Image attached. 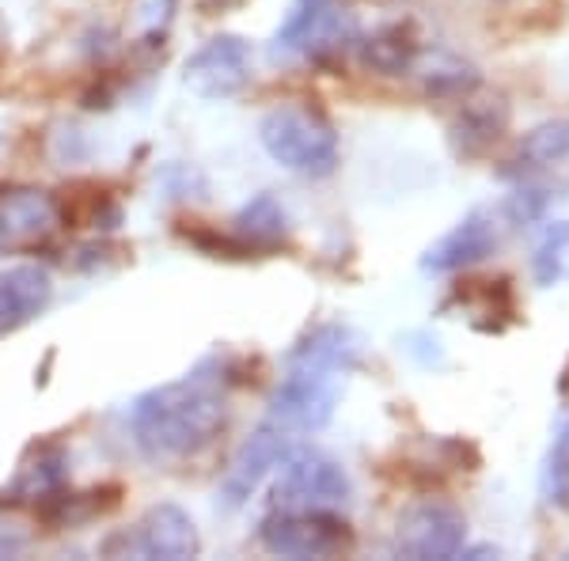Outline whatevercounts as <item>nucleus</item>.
<instances>
[{
	"label": "nucleus",
	"mask_w": 569,
	"mask_h": 561,
	"mask_svg": "<svg viewBox=\"0 0 569 561\" xmlns=\"http://www.w3.org/2000/svg\"><path fill=\"white\" fill-rule=\"evenodd\" d=\"M224 425L228 394L220 364L213 361H201L182 380L144 391L126 413V429H130L137 455L149 459V463L194 459L217 444Z\"/></svg>",
	"instance_id": "f257e3e1"
},
{
	"label": "nucleus",
	"mask_w": 569,
	"mask_h": 561,
	"mask_svg": "<svg viewBox=\"0 0 569 561\" xmlns=\"http://www.w3.org/2000/svg\"><path fill=\"white\" fill-rule=\"evenodd\" d=\"M361 364V342L350 327L323 323L289 353L278 391L270 399V418L289 432H319L330 425L342 383Z\"/></svg>",
	"instance_id": "f03ea898"
},
{
	"label": "nucleus",
	"mask_w": 569,
	"mask_h": 561,
	"mask_svg": "<svg viewBox=\"0 0 569 561\" xmlns=\"http://www.w3.org/2000/svg\"><path fill=\"white\" fill-rule=\"evenodd\" d=\"M259 141L273 163L305 179H327L338 168V133L319 110L278 107L259 122Z\"/></svg>",
	"instance_id": "7ed1b4c3"
},
{
	"label": "nucleus",
	"mask_w": 569,
	"mask_h": 561,
	"mask_svg": "<svg viewBox=\"0 0 569 561\" xmlns=\"http://www.w3.org/2000/svg\"><path fill=\"white\" fill-rule=\"evenodd\" d=\"M273 501L278 509H305V512H342L353 497V482L338 459L319 448H289L278 467Z\"/></svg>",
	"instance_id": "20e7f679"
},
{
	"label": "nucleus",
	"mask_w": 569,
	"mask_h": 561,
	"mask_svg": "<svg viewBox=\"0 0 569 561\" xmlns=\"http://www.w3.org/2000/svg\"><path fill=\"white\" fill-rule=\"evenodd\" d=\"M259 539L278 558H335L350 547V528L338 512L278 509L262 520Z\"/></svg>",
	"instance_id": "39448f33"
},
{
	"label": "nucleus",
	"mask_w": 569,
	"mask_h": 561,
	"mask_svg": "<svg viewBox=\"0 0 569 561\" xmlns=\"http://www.w3.org/2000/svg\"><path fill=\"white\" fill-rule=\"evenodd\" d=\"M350 34L353 23L338 8V0H292L289 16L273 34V58L323 61L342 50Z\"/></svg>",
	"instance_id": "423d86ee"
},
{
	"label": "nucleus",
	"mask_w": 569,
	"mask_h": 561,
	"mask_svg": "<svg viewBox=\"0 0 569 561\" xmlns=\"http://www.w3.org/2000/svg\"><path fill=\"white\" fill-rule=\"evenodd\" d=\"M254 53L251 42L240 34H217L206 46H198L182 66V84L194 91L198 99H232L240 96L251 80Z\"/></svg>",
	"instance_id": "0eeeda50"
},
{
	"label": "nucleus",
	"mask_w": 569,
	"mask_h": 561,
	"mask_svg": "<svg viewBox=\"0 0 569 561\" xmlns=\"http://www.w3.org/2000/svg\"><path fill=\"white\" fill-rule=\"evenodd\" d=\"M467 542V520L452 504L421 501L407 509L395 528V550L415 561H448L463 550Z\"/></svg>",
	"instance_id": "6e6552de"
},
{
	"label": "nucleus",
	"mask_w": 569,
	"mask_h": 561,
	"mask_svg": "<svg viewBox=\"0 0 569 561\" xmlns=\"http://www.w3.org/2000/svg\"><path fill=\"white\" fill-rule=\"evenodd\" d=\"M289 448L292 444L284 440V429L278 425V421L254 429L251 437L240 444V452L232 455L224 478H220L217 501L224 504V509H240V504H247V501H251V493L266 482V474L281 467V459H284Z\"/></svg>",
	"instance_id": "1a4fd4ad"
},
{
	"label": "nucleus",
	"mask_w": 569,
	"mask_h": 561,
	"mask_svg": "<svg viewBox=\"0 0 569 561\" xmlns=\"http://www.w3.org/2000/svg\"><path fill=\"white\" fill-rule=\"evenodd\" d=\"M201 550L198 523L187 509L179 504H152L144 512V520L133 528V535H126V558H163V561H182L194 558Z\"/></svg>",
	"instance_id": "9d476101"
},
{
	"label": "nucleus",
	"mask_w": 569,
	"mask_h": 561,
	"mask_svg": "<svg viewBox=\"0 0 569 561\" xmlns=\"http://www.w3.org/2000/svg\"><path fill=\"white\" fill-rule=\"evenodd\" d=\"M53 300V278L46 266L23 262L0 270V338L16 334L42 315Z\"/></svg>",
	"instance_id": "9b49d317"
},
{
	"label": "nucleus",
	"mask_w": 569,
	"mask_h": 561,
	"mask_svg": "<svg viewBox=\"0 0 569 561\" xmlns=\"http://www.w3.org/2000/svg\"><path fill=\"white\" fill-rule=\"evenodd\" d=\"M493 251H498V224H493V217L471 213L421 254V270L426 273H460L467 266L490 259Z\"/></svg>",
	"instance_id": "f8f14e48"
},
{
	"label": "nucleus",
	"mask_w": 569,
	"mask_h": 561,
	"mask_svg": "<svg viewBox=\"0 0 569 561\" xmlns=\"http://www.w3.org/2000/svg\"><path fill=\"white\" fill-rule=\"evenodd\" d=\"M58 201L39 187H0V251L42 239L58 224Z\"/></svg>",
	"instance_id": "ddd939ff"
},
{
	"label": "nucleus",
	"mask_w": 569,
	"mask_h": 561,
	"mask_svg": "<svg viewBox=\"0 0 569 561\" xmlns=\"http://www.w3.org/2000/svg\"><path fill=\"white\" fill-rule=\"evenodd\" d=\"M69 482V452L58 444L34 448L31 459H23L20 474L12 478V485L4 490V501L12 504H46L50 497H58Z\"/></svg>",
	"instance_id": "4468645a"
},
{
	"label": "nucleus",
	"mask_w": 569,
	"mask_h": 561,
	"mask_svg": "<svg viewBox=\"0 0 569 561\" xmlns=\"http://www.w3.org/2000/svg\"><path fill=\"white\" fill-rule=\"evenodd\" d=\"M562 160H569V118H550V122H539L536 130L525 133L509 163L512 171H539Z\"/></svg>",
	"instance_id": "2eb2a0df"
},
{
	"label": "nucleus",
	"mask_w": 569,
	"mask_h": 561,
	"mask_svg": "<svg viewBox=\"0 0 569 561\" xmlns=\"http://www.w3.org/2000/svg\"><path fill=\"white\" fill-rule=\"evenodd\" d=\"M236 236L243 239V243H254V247H270L278 243L284 236V228H289V217H284L281 201L273 194H259L251 198L247 206L236 213Z\"/></svg>",
	"instance_id": "dca6fc26"
},
{
	"label": "nucleus",
	"mask_w": 569,
	"mask_h": 561,
	"mask_svg": "<svg viewBox=\"0 0 569 561\" xmlns=\"http://www.w3.org/2000/svg\"><path fill=\"white\" fill-rule=\"evenodd\" d=\"M361 58H365V66H372L376 72L395 77V72L415 66L418 46L410 42V34L402 31V27H383V31H376L372 39L361 46Z\"/></svg>",
	"instance_id": "f3484780"
},
{
	"label": "nucleus",
	"mask_w": 569,
	"mask_h": 561,
	"mask_svg": "<svg viewBox=\"0 0 569 561\" xmlns=\"http://www.w3.org/2000/svg\"><path fill=\"white\" fill-rule=\"evenodd\" d=\"M566 262H569V220H555L539 236L536 254H531V273H536L539 284H555L566 273Z\"/></svg>",
	"instance_id": "a211bd4d"
},
{
	"label": "nucleus",
	"mask_w": 569,
	"mask_h": 561,
	"mask_svg": "<svg viewBox=\"0 0 569 561\" xmlns=\"http://www.w3.org/2000/svg\"><path fill=\"white\" fill-rule=\"evenodd\" d=\"M543 490H547V501L569 509V421L562 425V432H558L555 448H550V455H547Z\"/></svg>",
	"instance_id": "6ab92c4d"
},
{
	"label": "nucleus",
	"mask_w": 569,
	"mask_h": 561,
	"mask_svg": "<svg viewBox=\"0 0 569 561\" xmlns=\"http://www.w3.org/2000/svg\"><path fill=\"white\" fill-rule=\"evenodd\" d=\"M501 130V118H493L490 110H467L460 122V137H463V152H475L482 144H490Z\"/></svg>",
	"instance_id": "aec40b11"
},
{
	"label": "nucleus",
	"mask_w": 569,
	"mask_h": 561,
	"mask_svg": "<svg viewBox=\"0 0 569 561\" xmlns=\"http://www.w3.org/2000/svg\"><path fill=\"white\" fill-rule=\"evenodd\" d=\"M543 206H547L543 190H517L505 209H509V217L517 220V224H528V220H536L539 213H543Z\"/></svg>",
	"instance_id": "412c9836"
}]
</instances>
